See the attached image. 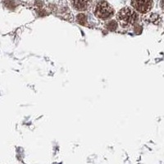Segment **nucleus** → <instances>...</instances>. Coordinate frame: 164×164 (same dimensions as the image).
<instances>
[{
	"mask_svg": "<svg viewBox=\"0 0 164 164\" xmlns=\"http://www.w3.org/2000/svg\"><path fill=\"white\" fill-rule=\"evenodd\" d=\"M138 14L130 8H123L116 14V19L122 27H128L136 24L138 21Z\"/></svg>",
	"mask_w": 164,
	"mask_h": 164,
	"instance_id": "1",
	"label": "nucleus"
},
{
	"mask_svg": "<svg viewBox=\"0 0 164 164\" xmlns=\"http://www.w3.org/2000/svg\"><path fill=\"white\" fill-rule=\"evenodd\" d=\"M94 14L99 19L106 20L113 16L114 10L113 7L106 1H100L97 3L95 9H94Z\"/></svg>",
	"mask_w": 164,
	"mask_h": 164,
	"instance_id": "2",
	"label": "nucleus"
},
{
	"mask_svg": "<svg viewBox=\"0 0 164 164\" xmlns=\"http://www.w3.org/2000/svg\"><path fill=\"white\" fill-rule=\"evenodd\" d=\"M131 5L140 13H147L153 8V0H131Z\"/></svg>",
	"mask_w": 164,
	"mask_h": 164,
	"instance_id": "3",
	"label": "nucleus"
},
{
	"mask_svg": "<svg viewBox=\"0 0 164 164\" xmlns=\"http://www.w3.org/2000/svg\"><path fill=\"white\" fill-rule=\"evenodd\" d=\"M71 5L77 11H85L90 4V0H71Z\"/></svg>",
	"mask_w": 164,
	"mask_h": 164,
	"instance_id": "4",
	"label": "nucleus"
},
{
	"mask_svg": "<svg viewBox=\"0 0 164 164\" xmlns=\"http://www.w3.org/2000/svg\"><path fill=\"white\" fill-rule=\"evenodd\" d=\"M161 8L164 11V0H161Z\"/></svg>",
	"mask_w": 164,
	"mask_h": 164,
	"instance_id": "5",
	"label": "nucleus"
}]
</instances>
